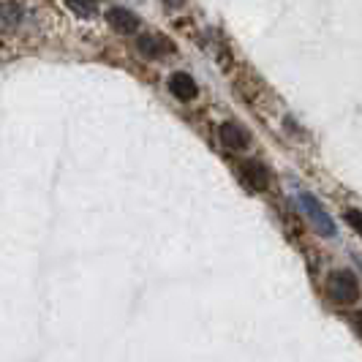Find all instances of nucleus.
<instances>
[{"label":"nucleus","mask_w":362,"mask_h":362,"mask_svg":"<svg viewBox=\"0 0 362 362\" xmlns=\"http://www.w3.org/2000/svg\"><path fill=\"white\" fill-rule=\"evenodd\" d=\"M344 218H346V223L362 237V210H357V207H346Z\"/></svg>","instance_id":"9d476101"},{"label":"nucleus","mask_w":362,"mask_h":362,"mask_svg":"<svg viewBox=\"0 0 362 362\" xmlns=\"http://www.w3.org/2000/svg\"><path fill=\"white\" fill-rule=\"evenodd\" d=\"M240 177H243V182H245L251 191H267V185H270V172H267L264 163H259V161L240 163Z\"/></svg>","instance_id":"39448f33"},{"label":"nucleus","mask_w":362,"mask_h":362,"mask_svg":"<svg viewBox=\"0 0 362 362\" xmlns=\"http://www.w3.org/2000/svg\"><path fill=\"white\" fill-rule=\"evenodd\" d=\"M163 3H166V6H172V8H180L185 0H163Z\"/></svg>","instance_id":"f8f14e48"},{"label":"nucleus","mask_w":362,"mask_h":362,"mask_svg":"<svg viewBox=\"0 0 362 362\" xmlns=\"http://www.w3.org/2000/svg\"><path fill=\"white\" fill-rule=\"evenodd\" d=\"M218 134H221V142H223L226 150L240 153V150H245V147L251 145V134H248V128L243 126V123H237V120H226Z\"/></svg>","instance_id":"20e7f679"},{"label":"nucleus","mask_w":362,"mask_h":362,"mask_svg":"<svg viewBox=\"0 0 362 362\" xmlns=\"http://www.w3.org/2000/svg\"><path fill=\"white\" fill-rule=\"evenodd\" d=\"M22 14H25L22 6H17V3H6V6H3V25H6V28H14V25L22 22Z\"/></svg>","instance_id":"1a4fd4ad"},{"label":"nucleus","mask_w":362,"mask_h":362,"mask_svg":"<svg viewBox=\"0 0 362 362\" xmlns=\"http://www.w3.org/2000/svg\"><path fill=\"white\" fill-rule=\"evenodd\" d=\"M351 327L357 329V335L362 338V310H357V313H351Z\"/></svg>","instance_id":"9b49d317"},{"label":"nucleus","mask_w":362,"mask_h":362,"mask_svg":"<svg viewBox=\"0 0 362 362\" xmlns=\"http://www.w3.org/2000/svg\"><path fill=\"white\" fill-rule=\"evenodd\" d=\"M66 6L82 19H93L98 14V3L95 0H66Z\"/></svg>","instance_id":"6e6552de"},{"label":"nucleus","mask_w":362,"mask_h":362,"mask_svg":"<svg viewBox=\"0 0 362 362\" xmlns=\"http://www.w3.org/2000/svg\"><path fill=\"white\" fill-rule=\"evenodd\" d=\"M327 291L332 297V303L338 305H354L360 300V281L357 275L349 270H335L327 281Z\"/></svg>","instance_id":"f257e3e1"},{"label":"nucleus","mask_w":362,"mask_h":362,"mask_svg":"<svg viewBox=\"0 0 362 362\" xmlns=\"http://www.w3.org/2000/svg\"><path fill=\"white\" fill-rule=\"evenodd\" d=\"M300 207H303V213H305V218H308L310 223L316 226V232L322 237H335V221L329 218V213H327L325 207H322V202L316 199L313 194H308V191H300Z\"/></svg>","instance_id":"f03ea898"},{"label":"nucleus","mask_w":362,"mask_h":362,"mask_svg":"<svg viewBox=\"0 0 362 362\" xmlns=\"http://www.w3.org/2000/svg\"><path fill=\"white\" fill-rule=\"evenodd\" d=\"M169 90H172L175 98H180V101H194L197 93H199V88H197V82H194L191 74L175 71L172 76H169Z\"/></svg>","instance_id":"0eeeda50"},{"label":"nucleus","mask_w":362,"mask_h":362,"mask_svg":"<svg viewBox=\"0 0 362 362\" xmlns=\"http://www.w3.org/2000/svg\"><path fill=\"white\" fill-rule=\"evenodd\" d=\"M136 49L147 60H161V57L175 52V44L166 36H161V33H142L136 38Z\"/></svg>","instance_id":"7ed1b4c3"},{"label":"nucleus","mask_w":362,"mask_h":362,"mask_svg":"<svg viewBox=\"0 0 362 362\" xmlns=\"http://www.w3.org/2000/svg\"><path fill=\"white\" fill-rule=\"evenodd\" d=\"M107 22L117 33H123V36H131V33L139 30V17L134 11H128V8H117V6L107 11Z\"/></svg>","instance_id":"423d86ee"}]
</instances>
